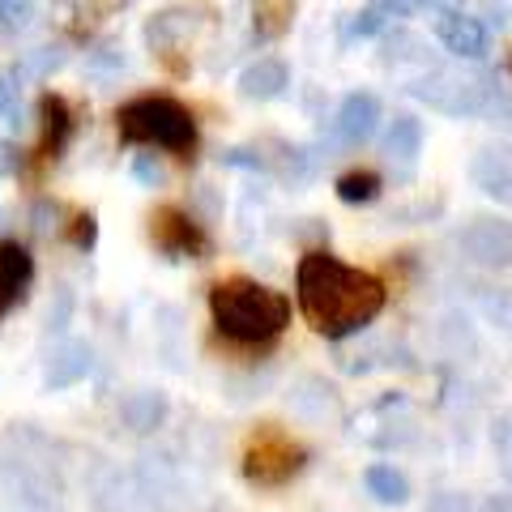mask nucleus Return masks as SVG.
Returning <instances> with one entry per match:
<instances>
[{
	"label": "nucleus",
	"instance_id": "nucleus-13",
	"mask_svg": "<svg viewBox=\"0 0 512 512\" xmlns=\"http://www.w3.org/2000/svg\"><path fill=\"white\" fill-rule=\"evenodd\" d=\"M286 86H291V69H286V60H278V56H261V60H252L248 69L239 73V94H244L248 103L278 99Z\"/></svg>",
	"mask_w": 512,
	"mask_h": 512
},
{
	"label": "nucleus",
	"instance_id": "nucleus-2",
	"mask_svg": "<svg viewBox=\"0 0 512 512\" xmlns=\"http://www.w3.org/2000/svg\"><path fill=\"white\" fill-rule=\"evenodd\" d=\"M210 312L222 338L239 346H265L291 325V299L252 278H227L210 291Z\"/></svg>",
	"mask_w": 512,
	"mask_h": 512
},
{
	"label": "nucleus",
	"instance_id": "nucleus-21",
	"mask_svg": "<svg viewBox=\"0 0 512 512\" xmlns=\"http://www.w3.org/2000/svg\"><path fill=\"white\" fill-rule=\"evenodd\" d=\"M39 0H0V26L5 30H22L30 18H35Z\"/></svg>",
	"mask_w": 512,
	"mask_h": 512
},
{
	"label": "nucleus",
	"instance_id": "nucleus-3",
	"mask_svg": "<svg viewBox=\"0 0 512 512\" xmlns=\"http://www.w3.org/2000/svg\"><path fill=\"white\" fill-rule=\"evenodd\" d=\"M116 128L124 146H154L180 158H192V150H197V120L171 94H137V99H128L116 111Z\"/></svg>",
	"mask_w": 512,
	"mask_h": 512
},
{
	"label": "nucleus",
	"instance_id": "nucleus-9",
	"mask_svg": "<svg viewBox=\"0 0 512 512\" xmlns=\"http://www.w3.org/2000/svg\"><path fill=\"white\" fill-rule=\"evenodd\" d=\"M376 124H380V99L367 94V90H355V94H346L338 116H333V137L355 150V146H363V141H372Z\"/></svg>",
	"mask_w": 512,
	"mask_h": 512
},
{
	"label": "nucleus",
	"instance_id": "nucleus-16",
	"mask_svg": "<svg viewBox=\"0 0 512 512\" xmlns=\"http://www.w3.org/2000/svg\"><path fill=\"white\" fill-rule=\"evenodd\" d=\"M299 13V0H252V35L256 43H278L291 35Z\"/></svg>",
	"mask_w": 512,
	"mask_h": 512
},
{
	"label": "nucleus",
	"instance_id": "nucleus-8",
	"mask_svg": "<svg viewBox=\"0 0 512 512\" xmlns=\"http://www.w3.org/2000/svg\"><path fill=\"white\" fill-rule=\"evenodd\" d=\"M73 107L69 99H60V94H43L39 99V146L35 154L43 158V163H56V158L69 150V141H73Z\"/></svg>",
	"mask_w": 512,
	"mask_h": 512
},
{
	"label": "nucleus",
	"instance_id": "nucleus-5",
	"mask_svg": "<svg viewBox=\"0 0 512 512\" xmlns=\"http://www.w3.org/2000/svg\"><path fill=\"white\" fill-rule=\"evenodd\" d=\"M150 244L163 256H175V261H205V256L214 252L210 231H205L192 214H184L180 205H163V210H154Z\"/></svg>",
	"mask_w": 512,
	"mask_h": 512
},
{
	"label": "nucleus",
	"instance_id": "nucleus-4",
	"mask_svg": "<svg viewBox=\"0 0 512 512\" xmlns=\"http://www.w3.org/2000/svg\"><path fill=\"white\" fill-rule=\"evenodd\" d=\"M308 466V448H303L291 431H282L278 423H261L248 436L244 444V461H239V470L252 487H265V491H278L286 487L291 478L303 474Z\"/></svg>",
	"mask_w": 512,
	"mask_h": 512
},
{
	"label": "nucleus",
	"instance_id": "nucleus-15",
	"mask_svg": "<svg viewBox=\"0 0 512 512\" xmlns=\"http://www.w3.org/2000/svg\"><path fill=\"white\" fill-rule=\"evenodd\" d=\"M427 5H436V0H367V5L355 13V22H350V35H355V39H372L389 22L410 18V13H419Z\"/></svg>",
	"mask_w": 512,
	"mask_h": 512
},
{
	"label": "nucleus",
	"instance_id": "nucleus-27",
	"mask_svg": "<svg viewBox=\"0 0 512 512\" xmlns=\"http://www.w3.org/2000/svg\"><path fill=\"white\" fill-rule=\"evenodd\" d=\"M508 77H512V56H508Z\"/></svg>",
	"mask_w": 512,
	"mask_h": 512
},
{
	"label": "nucleus",
	"instance_id": "nucleus-23",
	"mask_svg": "<svg viewBox=\"0 0 512 512\" xmlns=\"http://www.w3.org/2000/svg\"><path fill=\"white\" fill-rule=\"evenodd\" d=\"M69 239H73V248H86V252H90L94 239H99V222H94V214H77Z\"/></svg>",
	"mask_w": 512,
	"mask_h": 512
},
{
	"label": "nucleus",
	"instance_id": "nucleus-26",
	"mask_svg": "<svg viewBox=\"0 0 512 512\" xmlns=\"http://www.w3.org/2000/svg\"><path fill=\"white\" fill-rule=\"evenodd\" d=\"M133 175H137L141 184H150V188H154V184H163V167H158L150 154H137V163H133Z\"/></svg>",
	"mask_w": 512,
	"mask_h": 512
},
{
	"label": "nucleus",
	"instance_id": "nucleus-10",
	"mask_svg": "<svg viewBox=\"0 0 512 512\" xmlns=\"http://www.w3.org/2000/svg\"><path fill=\"white\" fill-rule=\"evenodd\" d=\"M436 35L444 43V52H453L457 60H483L487 56V26L470 18V13H444Z\"/></svg>",
	"mask_w": 512,
	"mask_h": 512
},
{
	"label": "nucleus",
	"instance_id": "nucleus-28",
	"mask_svg": "<svg viewBox=\"0 0 512 512\" xmlns=\"http://www.w3.org/2000/svg\"><path fill=\"white\" fill-rule=\"evenodd\" d=\"M0 320H5V312H0Z\"/></svg>",
	"mask_w": 512,
	"mask_h": 512
},
{
	"label": "nucleus",
	"instance_id": "nucleus-1",
	"mask_svg": "<svg viewBox=\"0 0 512 512\" xmlns=\"http://www.w3.org/2000/svg\"><path fill=\"white\" fill-rule=\"evenodd\" d=\"M295 291L308 325L320 338H333V342L367 329L384 312V303H389V291H384V282L376 274L338 261L325 248H312L299 256Z\"/></svg>",
	"mask_w": 512,
	"mask_h": 512
},
{
	"label": "nucleus",
	"instance_id": "nucleus-25",
	"mask_svg": "<svg viewBox=\"0 0 512 512\" xmlns=\"http://www.w3.org/2000/svg\"><path fill=\"white\" fill-rule=\"evenodd\" d=\"M18 94H22V73L0 69V111H9L13 103H18Z\"/></svg>",
	"mask_w": 512,
	"mask_h": 512
},
{
	"label": "nucleus",
	"instance_id": "nucleus-22",
	"mask_svg": "<svg viewBox=\"0 0 512 512\" xmlns=\"http://www.w3.org/2000/svg\"><path fill=\"white\" fill-rule=\"evenodd\" d=\"M491 444H495V453L504 457V466L512 470V410H504L500 419H495V427H491Z\"/></svg>",
	"mask_w": 512,
	"mask_h": 512
},
{
	"label": "nucleus",
	"instance_id": "nucleus-14",
	"mask_svg": "<svg viewBox=\"0 0 512 512\" xmlns=\"http://www.w3.org/2000/svg\"><path fill=\"white\" fill-rule=\"evenodd\" d=\"M94 367V350L86 342H60L52 355H47V367H43V380L47 389H73L77 380H86Z\"/></svg>",
	"mask_w": 512,
	"mask_h": 512
},
{
	"label": "nucleus",
	"instance_id": "nucleus-7",
	"mask_svg": "<svg viewBox=\"0 0 512 512\" xmlns=\"http://www.w3.org/2000/svg\"><path fill=\"white\" fill-rule=\"evenodd\" d=\"M461 252L470 256L474 265H487V269H500L512 265V222L500 218H474L466 231H461Z\"/></svg>",
	"mask_w": 512,
	"mask_h": 512
},
{
	"label": "nucleus",
	"instance_id": "nucleus-24",
	"mask_svg": "<svg viewBox=\"0 0 512 512\" xmlns=\"http://www.w3.org/2000/svg\"><path fill=\"white\" fill-rule=\"evenodd\" d=\"M483 312H487L500 329L512 333V295H495V299H487V303H483Z\"/></svg>",
	"mask_w": 512,
	"mask_h": 512
},
{
	"label": "nucleus",
	"instance_id": "nucleus-20",
	"mask_svg": "<svg viewBox=\"0 0 512 512\" xmlns=\"http://www.w3.org/2000/svg\"><path fill=\"white\" fill-rule=\"evenodd\" d=\"M380 188H384V180L376 171H367V167L346 171V175H338V184H333V192H338L342 205H372L380 197Z\"/></svg>",
	"mask_w": 512,
	"mask_h": 512
},
{
	"label": "nucleus",
	"instance_id": "nucleus-6",
	"mask_svg": "<svg viewBox=\"0 0 512 512\" xmlns=\"http://www.w3.org/2000/svg\"><path fill=\"white\" fill-rule=\"evenodd\" d=\"M423 99L448 116H474L487 107V77L483 73H431L423 82Z\"/></svg>",
	"mask_w": 512,
	"mask_h": 512
},
{
	"label": "nucleus",
	"instance_id": "nucleus-17",
	"mask_svg": "<svg viewBox=\"0 0 512 512\" xmlns=\"http://www.w3.org/2000/svg\"><path fill=\"white\" fill-rule=\"evenodd\" d=\"M474 184L487 197H500L512 205V154L508 150H483L474 158Z\"/></svg>",
	"mask_w": 512,
	"mask_h": 512
},
{
	"label": "nucleus",
	"instance_id": "nucleus-12",
	"mask_svg": "<svg viewBox=\"0 0 512 512\" xmlns=\"http://www.w3.org/2000/svg\"><path fill=\"white\" fill-rule=\"evenodd\" d=\"M171 414V402L163 389H133L120 402V423L133 431V436H150V431H158L167 423Z\"/></svg>",
	"mask_w": 512,
	"mask_h": 512
},
{
	"label": "nucleus",
	"instance_id": "nucleus-11",
	"mask_svg": "<svg viewBox=\"0 0 512 512\" xmlns=\"http://www.w3.org/2000/svg\"><path fill=\"white\" fill-rule=\"evenodd\" d=\"M30 282H35V256L18 239H0V312H9Z\"/></svg>",
	"mask_w": 512,
	"mask_h": 512
},
{
	"label": "nucleus",
	"instance_id": "nucleus-18",
	"mask_svg": "<svg viewBox=\"0 0 512 512\" xmlns=\"http://www.w3.org/2000/svg\"><path fill=\"white\" fill-rule=\"evenodd\" d=\"M423 150V124L414 116H397L393 128L384 133V154L397 158V163H414Z\"/></svg>",
	"mask_w": 512,
	"mask_h": 512
},
{
	"label": "nucleus",
	"instance_id": "nucleus-19",
	"mask_svg": "<svg viewBox=\"0 0 512 512\" xmlns=\"http://www.w3.org/2000/svg\"><path fill=\"white\" fill-rule=\"evenodd\" d=\"M363 487H367V495H376L380 504H406L410 500V478L393 466H367Z\"/></svg>",
	"mask_w": 512,
	"mask_h": 512
}]
</instances>
